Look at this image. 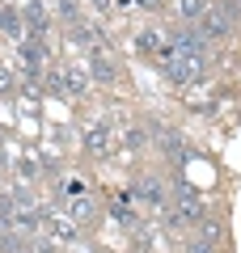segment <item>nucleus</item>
<instances>
[{"label":"nucleus","mask_w":241,"mask_h":253,"mask_svg":"<svg viewBox=\"0 0 241 253\" xmlns=\"http://www.w3.org/2000/svg\"><path fill=\"white\" fill-rule=\"evenodd\" d=\"M68 211H72V219H89V215H93V203H89V199H85V194L76 190V194L68 199Z\"/></svg>","instance_id":"6"},{"label":"nucleus","mask_w":241,"mask_h":253,"mask_svg":"<svg viewBox=\"0 0 241 253\" xmlns=\"http://www.w3.org/2000/svg\"><path fill=\"white\" fill-rule=\"evenodd\" d=\"M93 76H98V81H110V76H115V63H110L106 51H93Z\"/></svg>","instance_id":"8"},{"label":"nucleus","mask_w":241,"mask_h":253,"mask_svg":"<svg viewBox=\"0 0 241 253\" xmlns=\"http://www.w3.org/2000/svg\"><path fill=\"white\" fill-rule=\"evenodd\" d=\"M233 4H241V0H233Z\"/></svg>","instance_id":"17"},{"label":"nucleus","mask_w":241,"mask_h":253,"mask_svg":"<svg viewBox=\"0 0 241 253\" xmlns=\"http://www.w3.org/2000/svg\"><path fill=\"white\" fill-rule=\"evenodd\" d=\"M21 253H30V249H21Z\"/></svg>","instance_id":"18"},{"label":"nucleus","mask_w":241,"mask_h":253,"mask_svg":"<svg viewBox=\"0 0 241 253\" xmlns=\"http://www.w3.org/2000/svg\"><path fill=\"white\" fill-rule=\"evenodd\" d=\"M207 4H212V0H207Z\"/></svg>","instance_id":"19"},{"label":"nucleus","mask_w":241,"mask_h":253,"mask_svg":"<svg viewBox=\"0 0 241 253\" xmlns=\"http://www.w3.org/2000/svg\"><path fill=\"white\" fill-rule=\"evenodd\" d=\"M140 199H144V203H152V207L165 199V190H161V181H157V177H144V181H140Z\"/></svg>","instance_id":"5"},{"label":"nucleus","mask_w":241,"mask_h":253,"mask_svg":"<svg viewBox=\"0 0 241 253\" xmlns=\"http://www.w3.org/2000/svg\"><path fill=\"white\" fill-rule=\"evenodd\" d=\"M178 13H182L186 21H199V17L207 13V0H178Z\"/></svg>","instance_id":"9"},{"label":"nucleus","mask_w":241,"mask_h":253,"mask_svg":"<svg viewBox=\"0 0 241 253\" xmlns=\"http://www.w3.org/2000/svg\"><path fill=\"white\" fill-rule=\"evenodd\" d=\"M0 253H21V241H17V228H0Z\"/></svg>","instance_id":"10"},{"label":"nucleus","mask_w":241,"mask_h":253,"mask_svg":"<svg viewBox=\"0 0 241 253\" xmlns=\"http://www.w3.org/2000/svg\"><path fill=\"white\" fill-rule=\"evenodd\" d=\"M106 144H110V126L106 123H93L89 126V152H102Z\"/></svg>","instance_id":"7"},{"label":"nucleus","mask_w":241,"mask_h":253,"mask_svg":"<svg viewBox=\"0 0 241 253\" xmlns=\"http://www.w3.org/2000/svg\"><path fill=\"white\" fill-rule=\"evenodd\" d=\"M237 17H241V4H233V0H224V4H207V13L199 17V34L203 38H224L233 26H237Z\"/></svg>","instance_id":"1"},{"label":"nucleus","mask_w":241,"mask_h":253,"mask_svg":"<svg viewBox=\"0 0 241 253\" xmlns=\"http://www.w3.org/2000/svg\"><path fill=\"white\" fill-rule=\"evenodd\" d=\"M0 30H9V34H17V13H13V9H0Z\"/></svg>","instance_id":"12"},{"label":"nucleus","mask_w":241,"mask_h":253,"mask_svg":"<svg viewBox=\"0 0 241 253\" xmlns=\"http://www.w3.org/2000/svg\"><path fill=\"white\" fill-rule=\"evenodd\" d=\"M161 148H165L170 156H178V152H182V139H178V135H170V131H161Z\"/></svg>","instance_id":"11"},{"label":"nucleus","mask_w":241,"mask_h":253,"mask_svg":"<svg viewBox=\"0 0 241 253\" xmlns=\"http://www.w3.org/2000/svg\"><path fill=\"white\" fill-rule=\"evenodd\" d=\"M174 51L186 55L195 68H203V63H207V38L199 34V30H186V26H182V30H174Z\"/></svg>","instance_id":"2"},{"label":"nucleus","mask_w":241,"mask_h":253,"mask_svg":"<svg viewBox=\"0 0 241 253\" xmlns=\"http://www.w3.org/2000/svg\"><path fill=\"white\" fill-rule=\"evenodd\" d=\"M186 253H212V241H203V236H199V241L186 245Z\"/></svg>","instance_id":"15"},{"label":"nucleus","mask_w":241,"mask_h":253,"mask_svg":"<svg viewBox=\"0 0 241 253\" xmlns=\"http://www.w3.org/2000/svg\"><path fill=\"white\" fill-rule=\"evenodd\" d=\"M63 89L80 93V89H85V76H80V72H68V76H63Z\"/></svg>","instance_id":"14"},{"label":"nucleus","mask_w":241,"mask_h":253,"mask_svg":"<svg viewBox=\"0 0 241 253\" xmlns=\"http://www.w3.org/2000/svg\"><path fill=\"white\" fill-rule=\"evenodd\" d=\"M174 215L182 219V224H203V207H199V194H190V190H178V211Z\"/></svg>","instance_id":"4"},{"label":"nucleus","mask_w":241,"mask_h":253,"mask_svg":"<svg viewBox=\"0 0 241 253\" xmlns=\"http://www.w3.org/2000/svg\"><path fill=\"white\" fill-rule=\"evenodd\" d=\"M38 63H43V46H34V42H26V68L34 72Z\"/></svg>","instance_id":"13"},{"label":"nucleus","mask_w":241,"mask_h":253,"mask_svg":"<svg viewBox=\"0 0 241 253\" xmlns=\"http://www.w3.org/2000/svg\"><path fill=\"white\" fill-rule=\"evenodd\" d=\"M161 72L170 76L174 84H190V81H195V72H199V68H195V63L186 59V55H178V51L170 46V51H161Z\"/></svg>","instance_id":"3"},{"label":"nucleus","mask_w":241,"mask_h":253,"mask_svg":"<svg viewBox=\"0 0 241 253\" xmlns=\"http://www.w3.org/2000/svg\"><path fill=\"white\" fill-rule=\"evenodd\" d=\"M140 4H148V9H157V4H161V0H140Z\"/></svg>","instance_id":"16"}]
</instances>
